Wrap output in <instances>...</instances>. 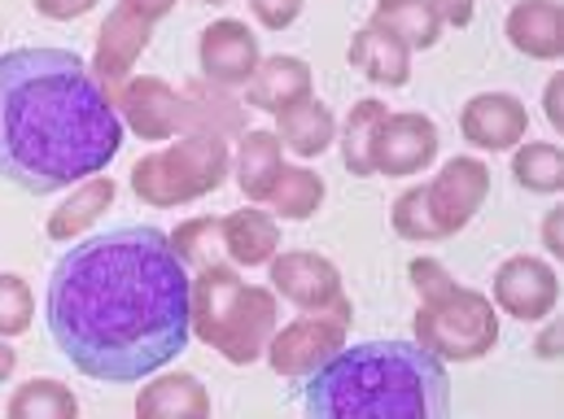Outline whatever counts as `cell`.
<instances>
[{"label":"cell","mask_w":564,"mask_h":419,"mask_svg":"<svg viewBox=\"0 0 564 419\" xmlns=\"http://www.w3.org/2000/svg\"><path fill=\"white\" fill-rule=\"evenodd\" d=\"M44 319L66 363L101 385H137L193 337V276L166 232L128 223L75 241L48 276Z\"/></svg>","instance_id":"cell-1"},{"label":"cell","mask_w":564,"mask_h":419,"mask_svg":"<svg viewBox=\"0 0 564 419\" xmlns=\"http://www.w3.org/2000/svg\"><path fill=\"white\" fill-rule=\"evenodd\" d=\"M123 148V119L70 48L0 53V175L48 197L101 175Z\"/></svg>","instance_id":"cell-2"},{"label":"cell","mask_w":564,"mask_h":419,"mask_svg":"<svg viewBox=\"0 0 564 419\" xmlns=\"http://www.w3.org/2000/svg\"><path fill=\"white\" fill-rule=\"evenodd\" d=\"M315 419H442L451 376L421 341H364L328 354L302 389Z\"/></svg>","instance_id":"cell-3"},{"label":"cell","mask_w":564,"mask_h":419,"mask_svg":"<svg viewBox=\"0 0 564 419\" xmlns=\"http://www.w3.org/2000/svg\"><path fill=\"white\" fill-rule=\"evenodd\" d=\"M276 328L281 306L272 288L246 284L241 272L228 263H210L193 276V332L232 367L259 363Z\"/></svg>","instance_id":"cell-4"},{"label":"cell","mask_w":564,"mask_h":419,"mask_svg":"<svg viewBox=\"0 0 564 419\" xmlns=\"http://www.w3.org/2000/svg\"><path fill=\"white\" fill-rule=\"evenodd\" d=\"M490 197V166L477 157H451L429 184L408 188L394 201V232L403 241H446L473 223Z\"/></svg>","instance_id":"cell-5"},{"label":"cell","mask_w":564,"mask_h":419,"mask_svg":"<svg viewBox=\"0 0 564 419\" xmlns=\"http://www.w3.org/2000/svg\"><path fill=\"white\" fill-rule=\"evenodd\" d=\"M232 170L228 140L219 132H188L132 166V192L153 210H175L210 197Z\"/></svg>","instance_id":"cell-6"},{"label":"cell","mask_w":564,"mask_h":419,"mask_svg":"<svg viewBox=\"0 0 564 419\" xmlns=\"http://www.w3.org/2000/svg\"><path fill=\"white\" fill-rule=\"evenodd\" d=\"M412 328H416V341L442 363H477L499 345L495 301L455 279L421 293V310Z\"/></svg>","instance_id":"cell-7"},{"label":"cell","mask_w":564,"mask_h":419,"mask_svg":"<svg viewBox=\"0 0 564 419\" xmlns=\"http://www.w3.org/2000/svg\"><path fill=\"white\" fill-rule=\"evenodd\" d=\"M350 306H337V310H302L293 323H284L272 332L268 341V363L272 372L284 381H306L328 354H337L346 345V332H350Z\"/></svg>","instance_id":"cell-8"},{"label":"cell","mask_w":564,"mask_h":419,"mask_svg":"<svg viewBox=\"0 0 564 419\" xmlns=\"http://www.w3.org/2000/svg\"><path fill=\"white\" fill-rule=\"evenodd\" d=\"M268 272H272V293L284 297L289 306H297V310H337V306H350L337 267L328 258H319V254L289 250V254H276L268 263Z\"/></svg>","instance_id":"cell-9"},{"label":"cell","mask_w":564,"mask_h":419,"mask_svg":"<svg viewBox=\"0 0 564 419\" xmlns=\"http://www.w3.org/2000/svg\"><path fill=\"white\" fill-rule=\"evenodd\" d=\"M561 301V279L556 267L534 258V254H517L495 272V306L521 323H539L556 310Z\"/></svg>","instance_id":"cell-10"},{"label":"cell","mask_w":564,"mask_h":419,"mask_svg":"<svg viewBox=\"0 0 564 419\" xmlns=\"http://www.w3.org/2000/svg\"><path fill=\"white\" fill-rule=\"evenodd\" d=\"M110 101H115L119 119H123L141 140H171L184 128V92H175V88H171L166 79H158V75L123 79Z\"/></svg>","instance_id":"cell-11"},{"label":"cell","mask_w":564,"mask_h":419,"mask_svg":"<svg viewBox=\"0 0 564 419\" xmlns=\"http://www.w3.org/2000/svg\"><path fill=\"white\" fill-rule=\"evenodd\" d=\"M259 62H263L259 35L246 22H237V18L210 22L202 31V40H197V66L219 88H246L250 75L259 70Z\"/></svg>","instance_id":"cell-12"},{"label":"cell","mask_w":564,"mask_h":419,"mask_svg":"<svg viewBox=\"0 0 564 419\" xmlns=\"http://www.w3.org/2000/svg\"><path fill=\"white\" fill-rule=\"evenodd\" d=\"M437 157V128L424 114H386L372 140V175H421Z\"/></svg>","instance_id":"cell-13"},{"label":"cell","mask_w":564,"mask_h":419,"mask_svg":"<svg viewBox=\"0 0 564 419\" xmlns=\"http://www.w3.org/2000/svg\"><path fill=\"white\" fill-rule=\"evenodd\" d=\"M459 132L473 148H486V153H508L517 148L525 132H530V114H525V101L512 97V92H481L464 106L459 114Z\"/></svg>","instance_id":"cell-14"},{"label":"cell","mask_w":564,"mask_h":419,"mask_svg":"<svg viewBox=\"0 0 564 419\" xmlns=\"http://www.w3.org/2000/svg\"><path fill=\"white\" fill-rule=\"evenodd\" d=\"M149 35H153V22H144L128 4L106 13V22L97 31V53H93V75L101 79L106 92H115L132 75L137 57L149 48Z\"/></svg>","instance_id":"cell-15"},{"label":"cell","mask_w":564,"mask_h":419,"mask_svg":"<svg viewBox=\"0 0 564 419\" xmlns=\"http://www.w3.org/2000/svg\"><path fill=\"white\" fill-rule=\"evenodd\" d=\"M508 44L530 62H556L564 53L561 0H517L508 13Z\"/></svg>","instance_id":"cell-16"},{"label":"cell","mask_w":564,"mask_h":419,"mask_svg":"<svg viewBox=\"0 0 564 419\" xmlns=\"http://www.w3.org/2000/svg\"><path fill=\"white\" fill-rule=\"evenodd\" d=\"M306 97H311V66L302 57H289V53L263 57L246 84V106H254L263 114H281Z\"/></svg>","instance_id":"cell-17"},{"label":"cell","mask_w":564,"mask_h":419,"mask_svg":"<svg viewBox=\"0 0 564 419\" xmlns=\"http://www.w3.org/2000/svg\"><path fill=\"white\" fill-rule=\"evenodd\" d=\"M350 66L364 70V79L377 88H403L412 79V48L399 35L368 22L350 35Z\"/></svg>","instance_id":"cell-18"},{"label":"cell","mask_w":564,"mask_h":419,"mask_svg":"<svg viewBox=\"0 0 564 419\" xmlns=\"http://www.w3.org/2000/svg\"><path fill=\"white\" fill-rule=\"evenodd\" d=\"M281 254V219L272 210H232L224 219V258L232 267H268Z\"/></svg>","instance_id":"cell-19"},{"label":"cell","mask_w":564,"mask_h":419,"mask_svg":"<svg viewBox=\"0 0 564 419\" xmlns=\"http://www.w3.org/2000/svg\"><path fill=\"white\" fill-rule=\"evenodd\" d=\"M115 179L101 170V175H93V179H84V184H75L70 188V197L48 214V241H57V245H75L88 228H97L101 223V214L115 206Z\"/></svg>","instance_id":"cell-20"},{"label":"cell","mask_w":564,"mask_h":419,"mask_svg":"<svg viewBox=\"0 0 564 419\" xmlns=\"http://www.w3.org/2000/svg\"><path fill=\"white\" fill-rule=\"evenodd\" d=\"M141 419H206L210 416V394L193 372H171L144 385L137 398Z\"/></svg>","instance_id":"cell-21"},{"label":"cell","mask_w":564,"mask_h":419,"mask_svg":"<svg viewBox=\"0 0 564 419\" xmlns=\"http://www.w3.org/2000/svg\"><path fill=\"white\" fill-rule=\"evenodd\" d=\"M276 136L289 153H297V157H319V153H328V144L337 140V119H333V110L311 92L306 101H297V106H289L276 114Z\"/></svg>","instance_id":"cell-22"},{"label":"cell","mask_w":564,"mask_h":419,"mask_svg":"<svg viewBox=\"0 0 564 419\" xmlns=\"http://www.w3.org/2000/svg\"><path fill=\"white\" fill-rule=\"evenodd\" d=\"M284 166V144L276 132H246L237 144V157H232V175H237V188L250 197V201H263L268 188L276 184Z\"/></svg>","instance_id":"cell-23"},{"label":"cell","mask_w":564,"mask_h":419,"mask_svg":"<svg viewBox=\"0 0 564 419\" xmlns=\"http://www.w3.org/2000/svg\"><path fill=\"white\" fill-rule=\"evenodd\" d=\"M372 26L399 35L412 53L416 48H433L442 40V18H437L433 0H377Z\"/></svg>","instance_id":"cell-24"},{"label":"cell","mask_w":564,"mask_h":419,"mask_svg":"<svg viewBox=\"0 0 564 419\" xmlns=\"http://www.w3.org/2000/svg\"><path fill=\"white\" fill-rule=\"evenodd\" d=\"M263 206L276 214V219H289V223H306L319 206H324V179L306 166H281L276 184L268 188Z\"/></svg>","instance_id":"cell-25"},{"label":"cell","mask_w":564,"mask_h":419,"mask_svg":"<svg viewBox=\"0 0 564 419\" xmlns=\"http://www.w3.org/2000/svg\"><path fill=\"white\" fill-rule=\"evenodd\" d=\"M386 101H359L350 106L346 123H341V162L350 175H372V140H377V128L386 123Z\"/></svg>","instance_id":"cell-26"},{"label":"cell","mask_w":564,"mask_h":419,"mask_svg":"<svg viewBox=\"0 0 564 419\" xmlns=\"http://www.w3.org/2000/svg\"><path fill=\"white\" fill-rule=\"evenodd\" d=\"M9 419H75L79 416V398L53 381V376H40V381H26L18 385V394L9 398Z\"/></svg>","instance_id":"cell-27"},{"label":"cell","mask_w":564,"mask_h":419,"mask_svg":"<svg viewBox=\"0 0 564 419\" xmlns=\"http://www.w3.org/2000/svg\"><path fill=\"white\" fill-rule=\"evenodd\" d=\"M512 175L525 192H561L564 188V153L552 140H521L512 153Z\"/></svg>","instance_id":"cell-28"},{"label":"cell","mask_w":564,"mask_h":419,"mask_svg":"<svg viewBox=\"0 0 564 419\" xmlns=\"http://www.w3.org/2000/svg\"><path fill=\"white\" fill-rule=\"evenodd\" d=\"M171 245H175V254H180L184 267H197L202 272V267H210V263L224 258V219H215V214L188 219V223H180L171 232Z\"/></svg>","instance_id":"cell-29"},{"label":"cell","mask_w":564,"mask_h":419,"mask_svg":"<svg viewBox=\"0 0 564 419\" xmlns=\"http://www.w3.org/2000/svg\"><path fill=\"white\" fill-rule=\"evenodd\" d=\"M31 315H35L31 284L13 272H0V337H22L31 328Z\"/></svg>","instance_id":"cell-30"},{"label":"cell","mask_w":564,"mask_h":419,"mask_svg":"<svg viewBox=\"0 0 564 419\" xmlns=\"http://www.w3.org/2000/svg\"><path fill=\"white\" fill-rule=\"evenodd\" d=\"M250 13L259 18L263 31H284L297 22L302 13V0H250Z\"/></svg>","instance_id":"cell-31"},{"label":"cell","mask_w":564,"mask_h":419,"mask_svg":"<svg viewBox=\"0 0 564 419\" xmlns=\"http://www.w3.org/2000/svg\"><path fill=\"white\" fill-rule=\"evenodd\" d=\"M93 9H97V0H35V13H44L53 22H75Z\"/></svg>","instance_id":"cell-32"},{"label":"cell","mask_w":564,"mask_h":419,"mask_svg":"<svg viewBox=\"0 0 564 419\" xmlns=\"http://www.w3.org/2000/svg\"><path fill=\"white\" fill-rule=\"evenodd\" d=\"M473 4H477V0H433L442 26H468V22H473Z\"/></svg>","instance_id":"cell-33"},{"label":"cell","mask_w":564,"mask_h":419,"mask_svg":"<svg viewBox=\"0 0 564 419\" xmlns=\"http://www.w3.org/2000/svg\"><path fill=\"white\" fill-rule=\"evenodd\" d=\"M543 114H547V123L564 132V79L556 75L552 84H547V92H543Z\"/></svg>","instance_id":"cell-34"},{"label":"cell","mask_w":564,"mask_h":419,"mask_svg":"<svg viewBox=\"0 0 564 419\" xmlns=\"http://www.w3.org/2000/svg\"><path fill=\"white\" fill-rule=\"evenodd\" d=\"M119 4H128L132 13H141L144 22H162L175 9V0H119Z\"/></svg>","instance_id":"cell-35"},{"label":"cell","mask_w":564,"mask_h":419,"mask_svg":"<svg viewBox=\"0 0 564 419\" xmlns=\"http://www.w3.org/2000/svg\"><path fill=\"white\" fill-rule=\"evenodd\" d=\"M543 245H547V254H556V258L564 254V219H561V210H552V214H547V223H543Z\"/></svg>","instance_id":"cell-36"},{"label":"cell","mask_w":564,"mask_h":419,"mask_svg":"<svg viewBox=\"0 0 564 419\" xmlns=\"http://www.w3.org/2000/svg\"><path fill=\"white\" fill-rule=\"evenodd\" d=\"M561 323H547V332H543V337H539V345H534V350H539V354H543V359H561Z\"/></svg>","instance_id":"cell-37"},{"label":"cell","mask_w":564,"mask_h":419,"mask_svg":"<svg viewBox=\"0 0 564 419\" xmlns=\"http://www.w3.org/2000/svg\"><path fill=\"white\" fill-rule=\"evenodd\" d=\"M13 372H18V350L9 345V337H0V385H4Z\"/></svg>","instance_id":"cell-38"},{"label":"cell","mask_w":564,"mask_h":419,"mask_svg":"<svg viewBox=\"0 0 564 419\" xmlns=\"http://www.w3.org/2000/svg\"><path fill=\"white\" fill-rule=\"evenodd\" d=\"M206 4H228V0H206Z\"/></svg>","instance_id":"cell-39"}]
</instances>
